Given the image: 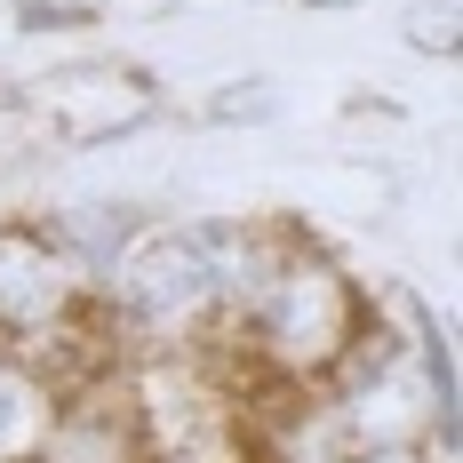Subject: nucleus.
<instances>
[{
    "label": "nucleus",
    "mask_w": 463,
    "mask_h": 463,
    "mask_svg": "<svg viewBox=\"0 0 463 463\" xmlns=\"http://www.w3.org/2000/svg\"><path fill=\"white\" fill-rule=\"evenodd\" d=\"M368 320V296L352 288V272L327 256V248H296L272 264V279L256 288V304L232 320V335L248 344V368L256 383H320L344 344Z\"/></svg>",
    "instance_id": "obj_1"
},
{
    "label": "nucleus",
    "mask_w": 463,
    "mask_h": 463,
    "mask_svg": "<svg viewBox=\"0 0 463 463\" xmlns=\"http://www.w3.org/2000/svg\"><path fill=\"white\" fill-rule=\"evenodd\" d=\"M89 304L104 312V327L128 335H192L216 320V256H208V216H152V224L112 256V272L89 288Z\"/></svg>",
    "instance_id": "obj_2"
},
{
    "label": "nucleus",
    "mask_w": 463,
    "mask_h": 463,
    "mask_svg": "<svg viewBox=\"0 0 463 463\" xmlns=\"http://www.w3.org/2000/svg\"><path fill=\"white\" fill-rule=\"evenodd\" d=\"M89 327V279L72 272L41 224H0V344L48 360Z\"/></svg>",
    "instance_id": "obj_3"
},
{
    "label": "nucleus",
    "mask_w": 463,
    "mask_h": 463,
    "mask_svg": "<svg viewBox=\"0 0 463 463\" xmlns=\"http://www.w3.org/2000/svg\"><path fill=\"white\" fill-rule=\"evenodd\" d=\"M24 112H41L64 144H120L160 120V89L137 64H64L24 96Z\"/></svg>",
    "instance_id": "obj_4"
},
{
    "label": "nucleus",
    "mask_w": 463,
    "mask_h": 463,
    "mask_svg": "<svg viewBox=\"0 0 463 463\" xmlns=\"http://www.w3.org/2000/svg\"><path fill=\"white\" fill-rule=\"evenodd\" d=\"M33 463H152V439L128 392H64Z\"/></svg>",
    "instance_id": "obj_5"
},
{
    "label": "nucleus",
    "mask_w": 463,
    "mask_h": 463,
    "mask_svg": "<svg viewBox=\"0 0 463 463\" xmlns=\"http://www.w3.org/2000/svg\"><path fill=\"white\" fill-rule=\"evenodd\" d=\"M33 224L48 232V248L72 264V272L89 279H104L112 272V256L137 240L144 224H152V208L144 200H112V192H89V200H64V208H48V216H33Z\"/></svg>",
    "instance_id": "obj_6"
},
{
    "label": "nucleus",
    "mask_w": 463,
    "mask_h": 463,
    "mask_svg": "<svg viewBox=\"0 0 463 463\" xmlns=\"http://www.w3.org/2000/svg\"><path fill=\"white\" fill-rule=\"evenodd\" d=\"M64 375L48 368V360H33V352H8L0 344V463H33L48 439V423H56V408H64Z\"/></svg>",
    "instance_id": "obj_7"
},
{
    "label": "nucleus",
    "mask_w": 463,
    "mask_h": 463,
    "mask_svg": "<svg viewBox=\"0 0 463 463\" xmlns=\"http://www.w3.org/2000/svg\"><path fill=\"white\" fill-rule=\"evenodd\" d=\"M400 41L423 64H456L463 56V0H408L400 8Z\"/></svg>",
    "instance_id": "obj_8"
},
{
    "label": "nucleus",
    "mask_w": 463,
    "mask_h": 463,
    "mask_svg": "<svg viewBox=\"0 0 463 463\" xmlns=\"http://www.w3.org/2000/svg\"><path fill=\"white\" fill-rule=\"evenodd\" d=\"M272 112H279V89H272V80H232V89L208 96V120H216V128H240V120H272Z\"/></svg>",
    "instance_id": "obj_9"
},
{
    "label": "nucleus",
    "mask_w": 463,
    "mask_h": 463,
    "mask_svg": "<svg viewBox=\"0 0 463 463\" xmlns=\"http://www.w3.org/2000/svg\"><path fill=\"white\" fill-rule=\"evenodd\" d=\"M72 24H96V8H16V33H72Z\"/></svg>",
    "instance_id": "obj_10"
},
{
    "label": "nucleus",
    "mask_w": 463,
    "mask_h": 463,
    "mask_svg": "<svg viewBox=\"0 0 463 463\" xmlns=\"http://www.w3.org/2000/svg\"><path fill=\"white\" fill-rule=\"evenodd\" d=\"M344 463H431L423 448H352Z\"/></svg>",
    "instance_id": "obj_11"
},
{
    "label": "nucleus",
    "mask_w": 463,
    "mask_h": 463,
    "mask_svg": "<svg viewBox=\"0 0 463 463\" xmlns=\"http://www.w3.org/2000/svg\"><path fill=\"white\" fill-rule=\"evenodd\" d=\"M296 8H360V0H296Z\"/></svg>",
    "instance_id": "obj_12"
}]
</instances>
